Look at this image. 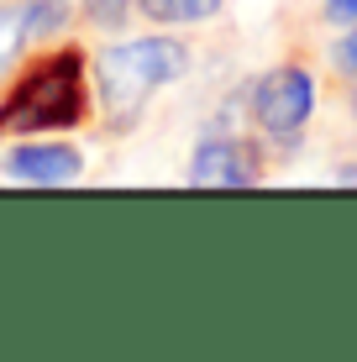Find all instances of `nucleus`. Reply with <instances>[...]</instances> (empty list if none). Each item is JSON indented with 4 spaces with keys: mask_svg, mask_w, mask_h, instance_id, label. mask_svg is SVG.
Here are the masks:
<instances>
[{
    "mask_svg": "<svg viewBox=\"0 0 357 362\" xmlns=\"http://www.w3.org/2000/svg\"><path fill=\"white\" fill-rule=\"evenodd\" d=\"M147 21H211L221 0H137Z\"/></svg>",
    "mask_w": 357,
    "mask_h": 362,
    "instance_id": "6",
    "label": "nucleus"
},
{
    "mask_svg": "<svg viewBox=\"0 0 357 362\" xmlns=\"http://www.w3.org/2000/svg\"><path fill=\"white\" fill-rule=\"evenodd\" d=\"M189 184L194 189H247L257 184V153L237 136H211L189 163Z\"/></svg>",
    "mask_w": 357,
    "mask_h": 362,
    "instance_id": "4",
    "label": "nucleus"
},
{
    "mask_svg": "<svg viewBox=\"0 0 357 362\" xmlns=\"http://www.w3.org/2000/svg\"><path fill=\"white\" fill-rule=\"evenodd\" d=\"M189 53L174 37H137V42H116L100 53L95 79H100V100L110 110V127H131L137 110L153 100L163 84L184 79Z\"/></svg>",
    "mask_w": 357,
    "mask_h": 362,
    "instance_id": "2",
    "label": "nucleus"
},
{
    "mask_svg": "<svg viewBox=\"0 0 357 362\" xmlns=\"http://www.w3.org/2000/svg\"><path fill=\"white\" fill-rule=\"evenodd\" d=\"M90 110V90H84V58L74 47L32 58L27 74L6 90L0 100V136L11 132H64L79 127Z\"/></svg>",
    "mask_w": 357,
    "mask_h": 362,
    "instance_id": "1",
    "label": "nucleus"
},
{
    "mask_svg": "<svg viewBox=\"0 0 357 362\" xmlns=\"http://www.w3.org/2000/svg\"><path fill=\"white\" fill-rule=\"evenodd\" d=\"M21 37H27V21H21V16H0V69H11Z\"/></svg>",
    "mask_w": 357,
    "mask_h": 362,
    "instance_id": "8",
    "label": "nucleus"
},
{
    "mask_svg": "<svg viewBox=\"0 0 357 362\" xmlns=\"http://www.w3.org/2000/svg\"><path fill=\"white\" fill-rule=\"evenodd\" d=\"M336 184H357V168H341V173H336Z\"/></svg>",
    "mask_w": 357,
    "mask_h": 362,
    "instance_id": "11",
    "label": "nucleus"
},
{
    "mask_svg": "<svg viewBox=\"0 0 357 362\" xmlns=\"http://www.w3.org/2000/svg\"><path fill=\"white\" fill-rule=\"evenodd\" d=\"M0 168H6V179L21 184H74L84 173V158L69 142H32V147H11Z\"/></svg>",
    "mask_w": 357,
    "mask_h": 362,
    "instance_id": "5",
    "label": "nucleus"
},
{
    "mask_svg": "<svg viewBox=\"0 0 357 362\" xmlns=\"http://www.w3.org/2000/svg\"><path fill=\"white\" fill-rule=\"evenodd\" d=\"M326 21L331 27H357V0H326Z\"/></svg>",
    "mask_w": 357,
    "mask_h": 362,
    "instance_id": "9",
    "label": "nucleus"
},
{
    "mask_svg": "<svg viewBox=\"0 0 357 362\" xmlns=\"http://www.w3.org/2000/svg\"><path fill=\"white\" fill-rule=\"evenodd\" d=\"M336 64L347 69V74H357V27H347V37H341V47H336Z\"/></svg>",
    "mask_w": 357,
    "mask_h": 362,
    "instance_id": "10",
    "label": "nucleus"
},
{
    "mask_svg": "<svg viewBox=\"0 0 357 362\" xmlns=\"http://www.w3.org/2000/svg\"><path fill=\"white\" fill-rule=\"evenodd\" d=\"M64 16H69V6L64 0H27V11H21V21H27V32H58L64 27Z\"/></svg>",
    "mask_w": 357,
    "mask_h": 362,
    "instance_id": "7",
    "label": "nucleus"
},
{
    "mask_svg": "<svg viewBox=\"0 0 357 362\" xmlns=\"http://www.w3.org/2000/svg\"><path fill=\"white\" fill-rule=\"evenodd\" d=\"M310 110H315V79H310V69H300V64L268 69L263 79L252 84V121L268 136H294L310 121Z\"/></svg>",
    "mask_w": 357,
    "mask_h": 362,
    "instance_id": "3",
    "label": "nucleus"
}]
</instances>
